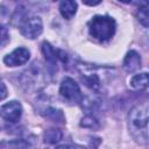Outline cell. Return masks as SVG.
Returning a JSON list of instances; mask_svg holds the SVG:
<instances>
[{
	"instance_id": "1",
	"label": "cell",
	"mask_w": 149,
	"mask_h": 149,
	"mask_svg": "<svg viewBox=\"0 0 149 149\" xmlns=\"http://www.w3.org/2000/svg\"><path fill=\"white\" fill-rule=\"evenodd\" d=\"M129 132L139 142L148 141V105L141 104L135 106L128 115Z\"/></svg>"
},
{
	"instance_id": "2",
	"label": "cell",
	"mask_w": 149,
	"mask_h": 149,
	"mask_svg": "<svg viewBox=\"0 0 149 149\" xmlns=\"http://www.w3.org/2000/svg\"><path fill=\"white\" fill-rule=\"evenodd\" d=\"M115 28L116 24L114 19L106 15H95L88 22L90 35L100 42H105L109 40L114 35Z\"/></svg>"
},
{
	"instance_id": "3",
	"label": "cell",
	"mask_w": 149,
	"mask_h": 149,
	"mask_svg": "<svg viewBox=\"0 0 149 149\" xmlns=\"http://www.w3.org/2000/svg\"><path fill=\"white\" fill-rule=\"evenodd\" d=\"M59 94L71 104H79L83 101V94L78 84L72 78H64L61 83Z\"/></svg>"
},
{
	"instance_id": "4",
	"label": "cell",
	"mask_w": 149,
	"mask_h": 149,
	"mask_svg": "<svg viewBox=\"0 0 149 149\" xmlns=\"http://www.w3.org/2000/svg\"><path fill=\"white\" fill-rule=\"evenodd\" d=\"M21 34L30 40L36 38L37 36H40L42 34L43 30V23L42 20L38 16H31L28 17L27 20H24L20 27Z\"/></svg>"
},
{
	"instance_id": "5",
	"label": "cell",
	"mask_w": 149,
	"mask_h": 149,
	"mask_svg": "<svg viewBox=\"0 0 149 149\" xmlns=\"http://www.w3.org/2000/svg\"><path fill=\"white\" fill-rule=\"evenodd\" d=\"M22 114V106L19 101H9L5 104L0 109V115L2 119L9 122H16L20 120Z\"/></svg>"
},
{
	"instance_id": "6",
	"label": "cell",
	"mask_w": 149,
	"mask_h": 149,
	"mask_svg": "<svg viewBox=\"0 0 149 149\" xmlns=\"http://www.w3.org/2000/svg\"><path fill=\"white\" fill-rule=\"evenodd\" d=\"M30 57V52L26 48H16L10 54L6 55L3 58V63L7 66H20L28 62Z\"/></svg>"
},
{
	"instance_id": "7",
	"label": "cell",
	"mask_w": 149,
	"mask_h": 149,
	"mask_svg": "<svg viewBox=\"0 0 149 149\" xmlns=\"http://www.w3.org/2000/svg\"><path fill=\"white\" fill-rule=\"evenodd\" d=\"M123 68L127 72H134V71L139 70L141 68L140 55L134 50L128 51L126 57H125V61H123Z\"/></svg>"
},
{
	"instance_id": "8",
	"label": "cell",
	"mask_w": 149,
	"mask_h": 149,
	"mask_svg": "<svg viewBox=\"0 0 149 149\" xmlns=\"http://www.w3.org/2000/svg\"><path fill=\"white\" fill-rule=\"evenodd\" d=\"M59 12L64 19H72L77 12V3L74 0H62L59 5Z\"/></svg>"
},
{
	"instance_id": "9",
	"label": "cell",
	"mask_w": 149,
	"mask_h": 149,
	"mask_svg": "<svg viewBox=\"0 0 149 149\" xmlns=\"http://www.w3.org/2000/svg\"><path fill=\"white\" fill-rule=\"evenodd\" d=\"M42 51H43V55H44L45 59L51 65H55L56 62L59 61V58H58V50H55L49 42L44 41L42 43Z\"/></svg>"
},
{
	"instance_id": "10",
	"label": "cell",
	"mask_w": 149,
	"mask_h": 149,
	"mask_svg": "<svg viewBox=\"0 0 149 149\" xmlns=\"http://www.w3.org/2000/svg\"><path fill=\"white\" fill-rule=\"evenodd\" d=\"M130 87L134 90H144L148 86V73L147 72H142L139 74H135L130 81Z\"/></svg>"
},
{
	"instance_id": "11",
	"label": "cell",
	"mask_w": 149,
	"mask_h": 149,
	"mask_svg": "<svg viewBox=\"0 0 149 149\" xmlns=\"http://www.w3.org/2000/svg\"><path fill=\"white\" fill-rule=\"evenodd\" d=\"M62 136H63V134L59 129H48L44 133V141H45V143L54 144V143H57L58 141H61Z\"/></svg>"
},
{
	"instance_id": "12",
	"label": "cell",
	"mask_w": 149,
	"mask_h": 149,
	"mask_svg": "<svg viewBox=\"0 0 149 149\" xmlns=\"http://www.w3.org/2000/svg\"><path fill=\"white\" fill-rule=\"evenodd\" d=\"M80 126L81 127H85V128H90V129H97L99 128V123L97 121L95 118L91 116V115H86L85 118L81 119V122H80Z\"/></svg>"
},
{
	"instance_id": "13",
	"label": "cell",
	"mask_w": 149,
	"mask_h": 149,
	"mask_svg": "<svg viewBox=\"0 0 149 149\" xmlns=\"http://www.w3.org/2000/svg\"><path fill=\"white\" fill-rule=\"evenodd\" d=\"M139 21L144 26L148 27V6H140L137 12Z\"/></svg>"
},
{
	"instance_id": "14",
	"label": "cell",
	"mask_w": 149,
	"mask_h": 149,
	"mask_svg": "<svg viewBox=\"0 0 149 149\" xmlns=\"http://www.w3.org/2000/svg\"><path fill=\"white\" fill-rule=\"evenodd\" d=\"M84 81H85V84H86L88 87H91L92 90H98V88H99V86H100L99 78H98L95 74L86 77V78L84 79Z\"/></svg>"
},
{
	"instance_id": "15",
	"label": "cell",
	"mask_w": 149,
	"mask_h": 149,
	"mask_svg": "<svg viewBox=\"0 0 149 149\" xmlns=\"http://www.w3.org/2000/svg\"><path fill=\"white\" fill-rule=\"evenodd\" d=\"M47 116L52 119L54 121H58V122H62L63 121V114L59 109H56V108H49L47 111Z\"/></svg>"
},
{
	"instance_id": "16",
	"label": "cell",
	"mask_w": 149,
	"mask_h": 149,
	"mask_svg": "<svg viewBox=\"0 0 149 149\" xmlns=\"http://www.w3.org/2000/svg\"><path fill=\"white\" fill-rule=\"evenodd\" d=\"M9 40V35H8V31L7 29L0 24V47L5 45Z\"/></svg>"
},
{
	"instance_id": "17",
	"label": "cell",
	"mask_w": 149,
	"mask_h": 149,
	"mask_svg": "<svg viewBox=\"0 0 149 149\" xmlns=\"http://www.w3.org/2000/svg\"><path fill=\"white\" fill-rule=\"evenodd\" d=\"M7 97V87L3 84V81L0 79V100L5 99Z\"/></svg>"
},
{
	"instance_id": "18",
	"label": "cell",
	"mask_w": 149,
	"mask_h": 149,
	"mask_svg": "<svg viewBox=\"0 0 149 149\" xmlns=\"http://www.w3.org/2000/svg\"><path fill=\"white\" fill-rule=\"evenodd\" d=\"M101 0H83V2L87 6H95L98 3H100Z\"/></svg>"
},
{
	"instance_id": "19",
	"label": "cell",
	"mask_w": 149,
	"mask_h": 149,
	"mask_svg": "<svg viewBox=\"0 0 149 149\" xmlns=\"http://www.w3.org/2000/svg\"><path fill=\"white\" fill-rule=\"evenodd\" d=\"M132 2H135L140 6H148V0H132Z\"/></svg>"
},
{
	"instance_id": "20",
	"label": "cell",
	"mask_w": 149,
	"mask_h": 149,
	"mask_svg": "<svg viewBox=\"0 0 149 149\" xmlns=\"http://www.w3.org/2000/svg\"><path fill=\"white\" fill-rule=\"evenodd\" d=\"M119 1H122V2H126V3H129V2H132V0H119Z\"/></svg>"
}]
</instances>
